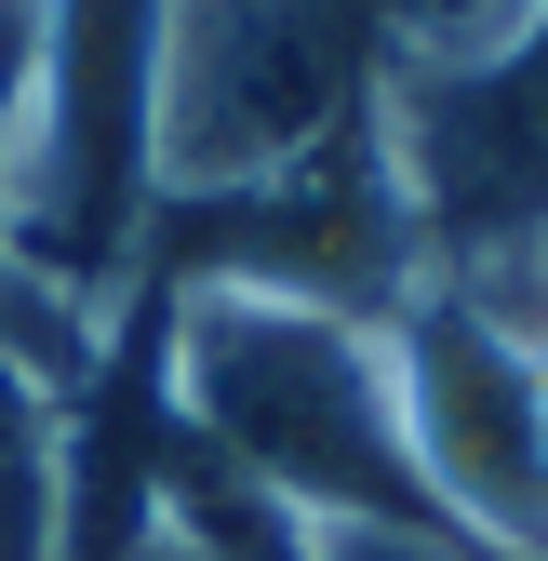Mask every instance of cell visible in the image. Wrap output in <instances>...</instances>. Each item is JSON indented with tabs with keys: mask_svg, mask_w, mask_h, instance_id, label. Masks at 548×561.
I'll return each instance as SVG.
<instances>
[{
	"mask_svg": "<svg viewBox=\"0 0 548 561\" xmlns=\"http://www.w3.org/2000/svg\"><path fill=\"white\" fill-rule=\"evenodd\" d=\"M295 561H482V548H468L455 522H429V508H415V522H308V535H295Z\"/></svg>",
	"mask_w": 548,
	"mask_h": 561,
	"instance_id": "8992f818",
	"label": "cell"
},
{
	"mask_svg": "<svg viewBox=\"0 0 548 561\" xmlns=\"http://www.w3.org/2000/svg\"><path fill=\"white\" fill-rule=\"evenodd\" d=\"M161 388H174V428L295 522H415L429 508L415 455H401V388H388L375 308L267 295V280H174Z\"/></svg>",
	"mask_w": 548,
	"mask_h": 561,
	"instance_id": "6da1fadb",
	"label": "cell"
},
{
	"mask_svg": "<svg viewBox=\"0 0 548 561\" xmlns=\"http://www.w3.org/2000/svg\"><path fill=\"white\" fill-rule=\"evenodd\" d=\"M81 548V481H67V401L0 347V561Z\"/></svg>",
	"mask_w": 548,
	"mask_h": 561,
	"instance_id": "5b68a950",
	"label": "cell"
},
{
	"mask_svg": "<svg viewBox=\"0 0 548 561\" xmlns=\"http://www.w3.org/2000/svg\"><path fill=\"white\" fill-rule=\"evenodd\" d=\"M375 0H148V201L295 174L375 107Z\"/></svg>",
	"mask_w": 548,
	"mask_h": 561,
	"instance_id": "7a4b0ae2",
	"label": "cell"
},
{
	"mask_svg": "<svg viewBox=\"0 0 548 561\" xmlns=\"http://www.w3.org/2000/svg\"><path fill=\"white\" fill-rule=\"evenodd\" d=\"M535 280H548V254H535Z\"/></svg>",
	"mask_w": 548,
	"mask_h": 561,
	"instance_id": "9c48e42d",
	"label": "cell"
},
{
	"mask_svg": "<svg viewBox=\"0 0 548 561\" xmlns=\"http://www.w3.org/2000/svg\"><path fill=\"white\" fill-rule=\"evenodd\" d=\"M375 161L415 228V280L522 295L548 254V0L442 67H375Z\"/></svg>",
	"mask_w": 548,
	"mask_h": 561,
	"instance_id": "3957f363",
	"label": "cell"
},
{
	"mask_svg": "<svg viewBox=\"0 0 548 561\" xmlns=\"http://www.w3.org/2000/svg\"><path fill=\"white\" fill-rule=\"evenodd\" d=\"M41 14L54 0H0V161H14V107H27V67H41Z\"/></svg>",
	"mask_w": 548,
	"mask_h": 561,
	"instance_id": "52a82bcc",
	"label": "cell"
},
{
	"mask_svg": "<svg viewBox=\"0 0 548 561\" xmlns=\"http://www.w3.org/2000/svg\"><path fill=\"white\" fill-rule=\"evenodd\" d=\"M375 321L429 522H455L482 561H548V321L468 280H401Z\"/></svg>",
	"mask_w": 548,
	"mask_h": 561,
	"instance_id": "277c9868",
	"label": "cell"
},
{
	"mask_svg": "<svg viewBox=\"0 0 548 561\" xmlns=\"http://www.w3.org/2000/svg\"><path fill=\"white\" fill-rule=\"evenodd\" d=\"M107 561H228V548H201V535H187L174 508H134V535H121Z\"/></svg>",
	"mask_w": 548,
	"mask_h": 561,
	"instance_id": "ba28073f",
	"label": "cell"
}]
</instances>
